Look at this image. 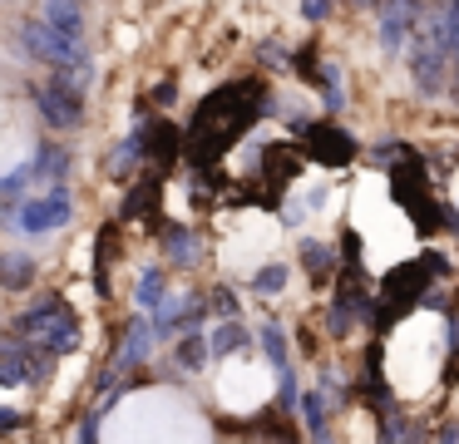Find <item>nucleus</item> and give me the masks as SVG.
Instances as JSON below:
<instances>
[{
	"instance_id": "25",
	"label": "nucleus",
	"mask_w": 459,
	"mask_h": 444,
	"mask_svg": "<svg viewBox=\"0 0 459 444\" xmlns=\"http://www.w3.org/2000/svg\"><path fill=\"white\" fill-rule=\"evenodd\" d=\"M311 89H321L326 114H341V109H346V94H341V69L336 65H321V74L311 79Z\"/></svg>"
},
{
	"instance_id": "6",
	"label": "nucleus",
	"mask_w": 459,
	"mask_h": 444,
	"mask_svg": "<svg viewBox=\"0 0 459 444\" xmlns=\"http://www.w3.org/2000/svg\"><path fill=\"white\" fill-rule=\"evenodd\" d=\"M5 222H11L21 237L60 232V227L74 222V193H70L65 183H60V187H45V193H30V203L5 207Z\"/></svg>"
},
{
	"instance_id": "7",
	"label": "nucleus",
	"mask_w": 459,
	"mask_h": 444,
	"mask_svg": "<svg viewBox=\"0 0 459 444\" xmlns=\"http://www.w3.org/2000/svg\"><path fill=\"white\" fill-rule=\"evenodd\" d=\"M30 94H35V114H40L45 128H55V134H74V128L84 124V94L65 74H50L45 84H35Z\"/></svg>"
},
{
	"instance_id": "20",
	"label": "nucleus",
	"mask_w": 459,
	"mask_h": 444,
	"mask_svg": "<svg viewBox=\"0 0 459 444\" xmlns=\"http://www.w3.org/2000/svg\"><path fill=\"white\" fill-rule=\"evenodd\" d=\"M257 345H262V355H267V365L277 375H291V341H287V331H281L277 321H267L257 331Z\"/></svg>"
},
{
	"instance_id": "17",
	"label": "nucleus",
	"mask_w": 459,
	"mask_h": 444,
	"mask_svg": "<svg viewBox=\"0 0 459 444\" xmlns=\"http://www.w3.org/2000/svg\"><path fill=\"white\" fill-rule=\"evenodd\" d=\"M114 242H119V217H114V222H104V227H100V237H94V292H100L104 301L114 296V282H109Z\"/></svg>"
},
{
	"instance_id": "24",
	"label": "nucleus",
	"mask_w": 459,
	"mask_h": 444,
	"mask_svg": "<svg viewBox=\"0 0 459 444\" xmlns=\"http://www.w3.org/2000/svg\"><path fill=\"white\" fill-rule=\"evenodd\" d=\"M40 20L45 25H60V30H80L84 35V5H70V0H45Z\"/></svg>"
},
{
	"instance_id": "31",
	"label": "nucleus",
	"mask_w": 459,
	"mask_h": 444,
	"mask_svg": "<svg viewBox=\"0 0 459 444\" xmlns=\"http://www.w3.org/2000/svg\"><path fill=\"white\" fill-rule=\"evenodd\" d=\"M74 444H100V424H94V414L80 424V434H74Z\"/></svg>"
},
{
	"instance_id": "2",
	"label": "nucleus",
	"mask_w": 459,
	"mask_h": 444,
	"mask_svg": "<svg viewBox=\"0 0 459 444\" xmlns=\"http://www.w3.org/2000/svg\"><path fill=\"white\" fill-rule=\"evenodd\" d=\"M11 331L25 335V341H35V345H45V351H55L60 361L84 345L80 311H74V306L65 301L60 292H45V296H35V301H25L21 311H15Z\"/></svg>"
},
{
	"instance_id": "29",
	"label": "nucleus",
	"mask_w": 459,
	"mask_h": 444,
	"mask_svg": "<svg viewBox=\"0 0 459 444\" xmlns=\"http://www.w3.org/2000/svg\"><path fill=\"white\" fill-rule=\"evenodd\" d=\"M173 94H178V84H173V79H163V84H153V104H159V109H169L173 104Z\"/></svg>"
},
{
	"instance_id": "23",
	"label": "nucleus",
	"mask_w": 459,
	"mask_h": 444,
	"mask_svg": "<svg viewBox=\"0 0 459 444\" xmlns=\"http://www.w3.org/2000/svg\"><path fill=\"white\" fill-rule=\"evenodd\" d=\"M173 361H178L183 370H203V365L212 361V341H208L203 331L183 335V341H178V351H173Z\"/></svg>"
},
{
	"instance_id": "16",
	"label": "nucleus",
	"mask_w": 459,
	"mask_h": 444,
	"mask_svg": "<svg viewBox=\"0 0 459 444\" xmlns=\"http://www.w3.org/2000/svg\"><path fill=\"white\" fill-rule=\"evenodd\" d=\"M70 168H74V153L65 144H40L30 153V173H35V183H45V187H60Z\"/></svg>"
},
{
	"instance_id": "12",
	"label": "nucleus",
	"mask_w": 459,
	"mask_h": 444,
	"mask_svg": "<svg viewBox=\"0 0 459 444\" xmlns=\"http://www.w3.org/2000/svg\"><path fill=\"white\" fill-rule=\"evenodd\" d=\"M30 380H35V341L5 331V341H0V385L5 390H21Z\"/></svg>"
},
{
	"instance_id": "14",
	"label": "nucleus",
	"mask_w": 459,
	"mask_h": 444,
	"mask_svg": "<svg viewBox=\"0 0 459 444\" xmlns=\"http://www.w3.org/2000/svg\"><path fill=\"white\" fill-rule=\"evenodd\" d=\"M301 266H307L311 286H336L341 282V252L331 242H316V237H301Z\"/></svg>"
},
{
	"instance_id": "27",
	"label": "nucleus",
	"mask_w": 459,
	"mask_h": 444,
	"mask_svg": "<svg viewBox=\"0 0 459 444\" xmlns=\"http://www.w3.org/2000/svg\"><path fill=\"white\" fill-rule=\"evenodd\" d=\"M208 311L218 316V326H222V321H242L238 292H232V286H212V292H208Z\"/></svg>"
},
{
	"instance_id": "28",
	"label": "nucleus",
	"mask_w": 459,
	"mask_h": 444,
	"mask_svg": "<svg viewBox=\"0 0 459 444\" xmlns=\"http://www.w3.org/2000/svg\"><path fill=\"white\" fill-rule=\"evenodd\" d=\"M331 0H307V5H301V20H311V25H321V20H331Z\"/></svg>"
},
{
	"instance_id": "15",
	"label": "nucleus",
	"mask_w": 459,
	"mask_h": 444,
	"mask_svg": "<svg viewBox=\"0 0 459 444\" xmlns=\"http://www.w3.org/2000/svg\"><path fill=\"white\" fill-rule=\"evenodd\" d=\"M159 247H163V257H169L173 266H198V257H203V242H198V232L193 227H178V222H163L159 232Z\"/></svg>"
},
{
	"instance_id": "19",
	"label": "nucleus",
	"mask_w": 459,
	"mask_h": 444,
	"mask_svg": "<svg viewBox=\"0 0 459 444\" xmlns=\"http://www.w3.org/2000/svg\"><path fill=\"white\" fill-rule=\"evenodd\" d=\"M35 276H40V262H35L30 252L0 257V282H5V292H25V286H35Z\"/></svg>"
},
{
	"instance_id": "8",
	"label": "nucleus",
	"mask_w": 459,
	"mask_h": 444,
	"mask_svg": "<svg viewBox=\"0 0 459 444\" xmlns=\"http://www.w3.org/2000/svg\"><path fill=\"white\" fill-rule=\"evenodd\" d=\"M307 158L311 163H321V168H351L356 163V153H360V144L346 134V128L336 124V118H316V124L307 128Z\"/></svg>"
},
{
	"instance_id": "13",
	"label": "nucleus",
	"mask_w": 459,
	"mask_h": 444,
	"mask_svg": "<svg viewBox=\"0 0 459 444\" xmlns=\"http://www.w3.org/2000/svg\"><path fill=\"white\" fill-rule=\"evenodd\" d=\"M143 163H149V124L129 128V134H124L119 144L109 148V158H104L109 178H129V173H139Z\"/></svg>"
},
{
	"instance_id": "26",
	"label": "nucleus",
	"mask_w": 459,
	"mask_h": 444,
	"mask_svg": "<svg viewBox=\"0 0 459 444\" xmlns=\"http://www.w3.org/2000/svg\"><path fill=\"white\" fill-rule=\"evenodd\" d=\"M30 183H35L30 163L11 168V173L0 178V197H5V207H21V203H30V197H25V187H30Z\"/></svg>"
},
{
	"instance_id": "22",
	"label": "nucleus",
	"mask_w": 459,
	"mask_h": 444,
	"mask_svg": "<svg viewBox=\"0 0 459 444\" xmlns=\"http://www.w3.org/2000/svg\"><path fill=\"white\" fill-rule=\"evenodd\" d=\"M287 282H291V266H287V262H262L257 276L247 282V292H257V296H281V292H287Z\"/></svg>"
},
{
	"instance_id": "3",
	"label": "nucleus",
	"mask_w": 459,
	"mask_h": 444,
	"mask_svg": "<svg viewBox=\"0 0 459 444\" xmlns=\"http://www.w3.org/2000/svg\"><path fill=\"white\" fill-rule=\"evenodd\" d=\"M390 197H395V203L410 213V222H415L420 237H435L439 227L449 222V213L435 203V193H429V163H425V153H415V148H405V158L390 168Z\"/></svg>"
},
{
	"instance_id": "5",
	"label": "nucleus",
	"mask_w": 459,
	"mask_h": 444,
	"mask_svg": "<svg viewBox=\"0 0 459 444\" xmlns=\"http://www.w3.org/2000/svg\"><path fill=\"white\" fill-rule=\"evenodd\" d=\"M21 45H25V55L50 65L55 74H60V69L90 65V39H84L80 30H60V25H45V20H30V25L21 30Z\"/></svg>"
},
{
	"instance_id": "1",
	"label": "nucleus",
	"mask_w": 459,
	"mask_h": 444,
	"mask_svg": "<svg viewBox=\"0 0 459 444\" xmlns=\"http://www.w3.org/2000/svg\"><path fill=\"white\" fill-rule=\"evenodd\" d=\"M267 109H272V84L262 74L222 79V84L208 89V94L198 99V109H193L183 163H188L193 173H218L222 153H228L238 138H247Z\"/></svg>"
},
{
	"instance_id": "32",
	"label": "nucleus",
	"mask_w": 459,
	"mask_h": 444,
	"mask_svg": "<svg viewBox=\"0 0 459 444\" xmlns=\"http://www.w3.org/2000/svg\"><path fill=\"white\" fill-rule=\"evenodd\" d=\"M439 444H459V424H445V430H439Z\"/></svg>"
},
{
	"instance_id": "18",
	"label": "nucleus",
	"mask_w": 459,
	"mask_h": 444,
	"mask_svg": "<svg viewBox=\"0 0 459 444\" xmlns=\"http://www.w3.org/2000/svg\"><path fill=\"white\" fill-rule=\"evenodd\" d=\"M134 301H139L143 316H153L159 306H169V272H163V266H143L139 286H134Z\"/></svg>"
},
{
	"instance_id": "30",
	"label": "nucleus",
	"mask_w": 459,
	"mask_h": 444,
	"mask_svg": "<svg viewBox=\"0 0 459 444\" xmlns=\"http://www.w3.org/2000/svg\"><path fill=\"white\" fill-rule=\"evenodd\" d=\"M15 430H21V410L5 405V410H0V434H15Z\"/></svg>"
},
{
	"instance_id": "4",
	"label": "nucleus",
	"mask_w": 459,
	"mask_h": 444,
	"mask_svg": "<svg viewBox=\"0 0 459 444\" xmlns=\"http://www.w3.org/2000/svg\"><path fill=\"white\" fill-rule=\"evenodd\" d=\"M439 276L429 272V262L420 257V262H405V266H395V272H385V282H380V292H376V316H370V331H376V341L390 331L395 321H405L415 306H425V296H429V286H435Z\"/></svg>"
},
{
	"instance_id": "11",
	"label": "nucleus",
	"mask_w": 459,
	"mask_h": 444,
	"mask_svg": "<svg viewBox=\"0 0 459 444\" xmlns=\"http://www.w3.org/2000/svg\"><path fill=\"white\" fill-rule=\"evenodd\" d=\"M159 203H163V178L159 173H143L139 183L124 193V203H119V222H149L153 232L163 227V213H159Z\"/></svg>"
},
{
	"instance_id": "21",
	"label": "nucleus",
	"mask_w": 459,
	"mask_h": 444,
	"mask_svg": "<svg viewBox=\"0 0 459 444\" xmlns=\"http://www.w3.org/2000/svg\"><path fill=\"white\" fill-rule=\"evenodd\" d=\"M208 341H212V361H232V355H242L252 341H257V335H252L242 321H222Z\"/></svg>"
},
{
	"instance_id": "33",
	"label": "nucleus",
	"mask_w": 459,
	"mask_h": 444,
	"mask_svg": "<svg viewBox=\"0 0 459 444\" xmlns=\"http://www.w3.org/2000/svg\"><path fill=\"white\" fill-rule=\"evenodd\" d=\"M455 94H459V65H455Z\"/></svg>"
},
{
	"instance_id": "9",
	"label": "nucleus",
	"mask_w": 459,
	"mask_h": 444,
	"mask_svg": "<svg viewBox=\"0 0 459 444\" xmlns=\"http://www.w3.org/2000/svg\"><path fill=\"white\" fill-rule=\"evenodd\" d=\"M153 345H159V335H153V321L143 311H134L129 321H124V341L114 345V361H109V370H119V375H134L143 361L153 355Z\"/></svg>"
},
{
	"instance_id": "10",
	"label": "nucleus",
	"mask_w": 459,
	"mask_h": 444,
	"mask_svg": "<svg viewBox=\"0 0 459 444\" xmlns=\"http://www.w3.org/2000/svg\"><path fill=\"white\" fill-rule=\"evenodd\" d=\"M307 163H311L307 148H297V144H267L262 148V178H267V187L277 197H287V187L301 178Z\"/></svg>"
}]
</instances>
